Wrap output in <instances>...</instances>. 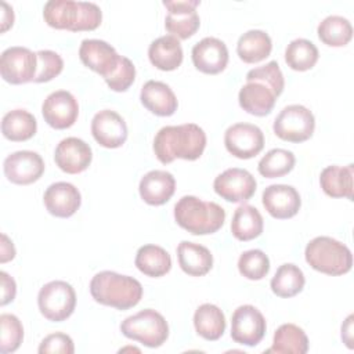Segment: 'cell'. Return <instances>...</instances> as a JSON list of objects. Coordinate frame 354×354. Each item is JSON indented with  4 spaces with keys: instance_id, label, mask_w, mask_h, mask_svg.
<instances>
[{
    "instance_id": "5bb4252c",
    "label": "cell",
    "mask_w": 354,
    "mask_h": 354,
    "mask_svg": "<svg viewBox=\"0 0 354 354\" xmlns=\"http://www.w3.org/2000/svg\"><path fill=\"white\" fill-rule=\"evenodd\" d=\"M80 61L106 80L119 68L122 55L106 41L100 39H84L79 47Z\"/></svg>"
},
{
    "instance_id": "7dc6e473",
    "label": "cell",
    "mask_w": 354,
    "mask_h": 354,
    "mask_svg": "<svg viewBox=\"0 0 354 354\" xmlns=\"http://www.w3.org/2000/svg\"><path fill=\"white\" fill-rule=\"evenodd\" d=\"M353 315H348L346 322L342 325V339L347 344L348 348H353Z\"/></svg>"
},
{
    "instance_id": "d6986e66",
    "label": "cell",
    "mask_w": 354,
    "mask_h": 354,
    "mask_svg": "<svg viewBox=\"0 0 354 354\" xmlns=\"http://www.w3.org/2000/svg\"><path fill=\"white\" fill-rule=\"evenodd\" d=\"M93 159L90 145L77 138L66 137L59 141L54 152V160L57 166L68 174H79L84 171Z\"/></svg>"
},
{
    "instance_id": "74e56055",
    "label": "cell",
    "mask_w": 354,
    "mask_h": 354,
    "mask_svg": "<svg viewBox=\"0 0 354 354\" xmlns=\"http://www.w3.org/2000/svg\"><path fill=\"white\" fill-rule=\"evenodd\" d=\"M238 270L241 275H243L248 279H263L270 271V259L260 249L246 250L239 256Z\"/></svg>"
},
{
    "instance_id": "bcb514c9",
    "label": "cell",
    "mask_w": 354,
    "mask_h": 354,
    "mask_svg": "<svg viewBox=\"0 0 354 354\" xmlns=\"http://www.w3.org/2000/svg\"><path fill=\"white\" fill-rule=\"evenodd\" d=\"M1 7H3V12H1V33H4L14 24V11H12V7H10L6 1L1 3Z\"/></svg>"
},
{
    "instance_id": "836d02e7",
    "label": "cell",
    "mask_w": 354,
    "mask_h": 354,
    "mask_svg": "<svg viewBox=\"0 0 354 354\" xmlns=\"http://www.w3.org/2000/svg\"><path fill=\"white\" fill-rule=\"evenodd\" d=\"M304 283L306 278L303 271L292 263H285L278 267L270 286L274 295L279 297H293L303 290Z\"/></svg>"
},
{
    "instance_id": "7c38bea8",
    "label": "cell",
    "mask_w": 354,
    "mask_h": 354,
    "mask_svg": "<svg viewBox=\"0 0 354 354\" xmlns=\"http://www.w3.org/2000/svg\"><path fill=\"white\" fill-rule=\"evenodd\" d=\"M199 4V0L163 1V6L169 11L165 19L167 32L178 40H185L194 36L201 25V19L196 12V7Z\"/></svg>"
},
{
    "instance_id": "9c48e42d",
    "label": "cell",
    "mask_w": 354,
    "mask_h": 354,
    "mask_svg": "<svg viewBox=\"0 0 354 354\" xmlns=\"http://www.w3.org/2000/svg\"><path fill=\"white\" fill-rule=\"evenodd\" d=\"M37 72V55L26 47L14 46L1 53L0 75L11 84L33 82Z\"/></svg>"
},
{
    "instance_id": "277c9868",
    "label": "cell",
    "mask_w": 354,
    "mask_h": 354,
    "mask_svg": "<svg viewBox=\"0 0 354 354\" xmlns=\"http://www.w3.org/2000/svg\"><path fill=\"white\" fill-rule=\"evenodd\" d=\"M177 224L192 235L217 232L225 221V210L216 202H206L192 195H185L174 205Z\"/></svg>"
},
{
    "instance_id": "d590c367",
    "label": "cell",
    "mask_w": 354,
    "mask_h": 354,
    "mask_svg": "<svg viewBox=\"0 0 354 354\" xmlns=\"http://www.w3.org/2000/svg\"><path fill=\"white\" fill-rule=\"evenodd\" d=\"M317 46L307 39L292 40L285 50V62L293 71L304 72L311 69L318 61Z\"/></svg>"
},
{
    "instance_id": "5b68a950",
    "label": "cell",
    "mask_w": 354,
    "mask_h": 354,
    "mask_svg": "<svg viewBox=\"0 0 354 354\" xmlns=\"http://www.w3.org/2000/svg\"><path fill=\"white\" fill-rule=\"evenodd\" d=\"M304 257L311 268L326 275H343L353 267L350 249L330 236L311 239L306 246Z\"/></svg>"
},
{
    "instance_id": "484cf974",
    "label": "cell",
    "mask_w": 354,
    "mask_h": 354,
    "mask_svg": "<svg viewBox=\"0 0 354 354\" xmlns=\"http://www.w3.org/2000/svg\"><path fill=\"white\" fill-rule=\"evenodd\" d=\"M353 163L347 166H326L319 174V185L328 196L347 198L353 201Z\"/></svg>"
},
{
    "instance_id": "1f68e13d",
    "label": "cell",
    "mask_w": 354,
    "mask_h": 354,
    "mask_svg": "<svg viewBox=\"0 0 354 354\" xmlns=\"http://www.w3.org/2000/svg\"><path fill=\"white\" fill-rule=\"evenodd\" d=\"M194 326L196 333L205 340H218L225 330V317L220 307L205 303L194 314Z\"/></svg>"
},
{
    "instance_id": "7bdbcfd3",
    "label": "cell",
    "mask_w": 354,
    "mask_h": 354,
    "mask_svg": "<svg viewBox=\"0 0 354 354\" xmlns=\"http://www.w3.org/2000/svg\"><path fill=\"white\" fill-rule=\"evenodd\" d=\"M37 351L40 354H53V353H62V354H73L75 353V344L73 340L71 339V336H68L66 333L62 332H55V333H50L47 335Z\"/></svg>"
},
{
    "instance_id": "44dd1931",
    "label": "cell",
    "mask_w": 354,
    "mask_h": 354,
    "mask_svg": "<svg viewBox=\"0 0 354 354\" xmlns=\"http://www.w3.org/2000/svg\"><path fill=\"white\" fill-rule=\"evenodd\" d=\"M43 202L47 212L55 217L68 218L73 216L82 205V195L79 189L66 181L51 184L44 195Z\"/></svg>"
},
{
    "instance_id": "ac0fdd59",
    "label": "cell",
    "mask_w": 354,
    "mask_h": 354,
    "mask_svg": "<svg viewBox=\"0 0 354 354\" xmlns=\"http://www.w3.org/2000/svg\"><path fill=\"white\" fill-rule=\"evenodd\" d=\"M261 202L268 214L278 220L296 216L301 206V199L297 189L286 184L268 185L263 191Z\"/></svg>"
},
{
    "instance_id": "7a4b0ae2",
    "label": "cell",
    "mask_w": 354,
    "mask_h": 354,
    "mask_svg": "<svg viewBox=\"0 0 354 354\" xmlns=\"http://www.w3.org/2000/svg\"><path fill=\"white\" fill-rule=\"evenodd\" d=\"M43 18L54 29L83 32L94 30L101 25L102 11L90 1L50 0L43 7Z\"/></svg>"
},
{
    "instance_id": "9a60e30c",
    "label": "cell",
    "mask_w": 354,
    "mask_h": 354,
    "mask_svg": "<svg viewBox=\"0 0 354 354\" xmlns=\"http://www.w3.org/2000/svg\"><path fill=\"white\" fill-rule=\"evenodd\" d=\"M41 113L48 126L64 130L75 124L79 115L77 100L66 90L48 94L41 105Z\"/></svg>"
},
{
    "instance_id": "8992f818",
    "label": "cell",
    "mask_w": 354,
    "mask_h": 354,
    "mask_svg": "<svg viewBox=\"0 0 354 354\" xmlns=\"http://www.w3.org/2000/svg\"><path fill=\"white\" fill-rule=\"evenodd\" d=\"M120 332L129 339L155 348L160 347L167 340L169 325L160 313L145 308L122 321Z\"/></svg>"
},
{
    "instance_id": "ffe728a7",
    "label": "cell",
    "mask_w": 354,
    "mask_h": 354,
    "mask_svg": "<svg viewBox=\"0 0 354 354\" xmlns=\"http://www.w3.org/2000/svg\"><path fill=\"white\" fill-rule=\"evenodd\" d=\"M191 55L194 66L206 75H217L228 64L227 46L217 37H203L192 47Z\"/></svg>"
},
{
    "instance_id": "e575fe53",
    "label": "cell",
    "mask_w": 354,
    "mask_h": 354,
    "mask_svg": "<svg viewBox=\"0 0 354 354\" xmlns=\"http://www.w3.org/2000/svg\"><path fill=\"white\" fill-rule=\"evenodd\" d=\"M317 33L324 44L343 47L348 44L353 37V26L350 21L342 15H329L319 22Z\"/></svg>"
},
{
    "instance_id": "f35d334b",
    "label": "cell",
    "mask_w": 354,
    "mask_h": 354,
    "mask_svg": "<svg viewBox=\"0 0 354 354\" xmlns=\"http://www.w3.org/2000/svg\"><path fill=\"white\" fill-rule=\"evenodd\" d=\"M0 351L1 354L14 353L24 340V326L19 318L14 314L0 315Z\"/></svg>"
},
{
    "instance_id": "4fadbf2b",
    "label": "cell",
    "mask_w": 354,
    "mask_h": 354,
    "mask_svg": "<svg viewBox=\"0 0 354 354\" xmlns=\"http://www.w3.org/2000/svg\"><path fill=\"white\" fill-rule=\"evenodd\" d=\"M257 183L245 169L231 167L214 178L213 188L218 196L227 202L241 203L249 201L256 192Z\"/></svg>"
},
{
    "instance_id": "52a82bcc",
    "label": "cell",
    "mask_w": 354,
    "mask_h": 354,
    "mask_svg": "<svg viewBox=\"0 0 354 354\" xmlns=\"http://www.w3.org/2000/svg\"><path fill=\"white\" fill-rule=\"evenodd\" d=\"M37 306L46 319L53 322L65 321L76 307L75 289L65 281H51L40 288Z\"/></svg>"
},
{
    "instance_id": "e0dca14e",
    "label": "cell",
    "mask_w": 354,
    "mask_h": 354,
    "mask_svg": "<svg viewBox=\"0 0 354 354\" xmlns=\"http://www.w3.org/2000/svg\"><path fill=\"white\" fill-rule=\"evenodd\" d=\"M91 134L104 148H119L127 140V124L115 111L102 109L91 120Z\"/></svg>"
},
{
    "instance_id": "ba28073f",
    "label": "cell",
    "mask_w": 354,
    "mask_h": 354,
    "mask_svg": "<svg viewBox=\"0 0 354 354\" xmlns=\"http://www.w3.org/2000/svg\"><path fill=\"white\" fill-rule=\"evenodd\" d=\"M274 133L278 138L289 142L307 141L315 129L313 112L299 104L285 106L274 120Z\"/></svg>"
},
{
    "instance_id": "4dcf8cb0",
    "label": "cell",
    "mask_w": 354,
    "mask_h": 354,
    "mask_svg": "<svg viewBox=\"0 0 354 354\" xmlns=\"http://www.w3.org/2000/svg\"><path fill=\"white\" fill-rule=\"evenodd\" d=\"M134 264L144 275L159 278L170 271L171 257L163 248L149 243L137 250Z\"/></svg>"
},
{
    "instance_id": "3957f363",
    "label": "cell",
    "mask_w": 354,
    "mask_h": 354,
    "mask_svg": "<svg viewBox=\"0 0 354 354\" xmlns=\"http://www.w3.org/2000/svg\"><path fill=\"white\" fill-rule=\"evenodd\" d=\"M90 293L93 299L118 310H129L137 306L142 297L141 283L129 275L115 271H101L90 281Z\"/></svg>"
},
{
    "instance_id": "60d3db41",
    "label": "cell",
    "mask_w": 354,
    "mask_h": 354,
    "mask_svg": "<svg viewBox=\"0 0 354 354\" xmlns=\"http://www.w3.org/2000/svg\"><path fill=\"white\" fill-rule=\"evenodd\" d=\"M249 80H260V82L267 83L274 90L277 97H279L282 94L283 87H285V79H283L282 71L277 61H270L268 64H266L263 66L250 69L246 73V82H249Z\"/></svg>"
},
{
    "instance_id": "83f0119b",
    "label": "cell",
    "mask_w": 354,
    "mask_h": 354,
    "mask_svg": "<svg viewBox=\"0 0 354 354\" xmlns=\"http://www.w3.org/2000/svg\"><path fill=\"white\" fill-rule=\"evenodd\" d=\"M271 37L260 29L245 32L236 43V54L246 64H256L266 59L271 54Z\"/></svg>"
},
{
    "instance_id": "2e32d148",
    "label": "cell",
    "mask_w": 354,
    "mask_h": 354,
    "mask_svg": "<svg viewBox=\"0 0 354 354\" xmlns=\"http://www.w3.org/2000/svg\"><path fill=\"white\" fill-rule=\"evenodd\" d=\"M3 170L7 180L12 184L28 185L43 176L44 160L37 152L17 151L4 159Z\"/></svg>"
},
{
    "instance_id": "8fae6325",
    "label": "cell",
    "mask_w": 354,
    "mask_h": 354,
    "mask_svg": "<svg viewBox=\"0 0 354 354\" xmlns=\"http://www.w3.org/2000/svg\"><path fill=\"white\" fill-rule=\"evenodd\" d=\"M224 145L238 159H250L259 155L264 147L261 129L252 123H235L225 130Z\"/></svg>"
},
{
    "instance_id": "4316f807",
    "label": "cell",
    "mask_w": 354,
    "mask_h": 354,
    "mask_svg": "<svg viewBox=\"0 0 354 354\" xmlns=\"http://www.w3.org/2000/svg\"><path fill=\"white\" fill-rule=\"evenodd\" d=\"M183 47L180 40L171 35L155 39L148 47L151 64L160 71H174L183 62Z\"/></svg>"
},
{
    "instance_id": "d4e9b609",
    "label": "cell",
    "mask_w": 354,
    "mask_h": 354,
    "mask_svg": "<svg viewBox=\"0 0 354 354\" xmlns=\"http://www.w3.org/2000/svg\"><path fill=\"white\" fill-rule=\"evenodd\" d=\"M177 259L181 270L191 277L206 275L213 267V254L199 243L181 241L177 246Z\"/></svg>"
},
{
    "instance_id": "8d00e7d4",
    "label": "cell",
    "mask_w": 354,
    "mask_h": 354,
    "mask_svg": "<svg viewBox=\"0 0 354 354\" xmlns=\"http://www.w3.org/2000/svg\"><path fill=\"white\" fill-rule=\"evenodd\" d=\"M296 158L292 151L274 148L270 149L259 162L257 170L266 178H277L282 177L292 171L295 167Z\"/></svg>"
},
{
    "instance_id": "f1b7e54d",
    "label": "cell",
    "mask_w": 354,
    "mask_h": 354,
    "mask_svg": "<svg viewBox=\"0 0 354 354\" xmlns=\"http://www.w3.org/2000/svg\"><path fill=\"white\" fill-rule=\"evenodd\" d=\"M308 351V337L304 330L295 324L281 325L272 339V346L264 353L275 354H306Z\"/></svg>"
},
{
    "instance_id": "f6af8a7d",
    "label": "cell",
    "mask_w": 354,
    "mask_h": 354,
    "mask_svg": "<svg viewBox=\"0 0 354 354\" xmlns=\"http://www.w3.org/2000/svg\"><path fill=\"white\" fill-rule=\"evenodd\" d=\"M15 257V248L12 241L6 235L1 234V245H0V263H7Z\"/></svg>"
},
{
    "instance_id": "b9f144b4",
    "label": "cell",
    "mask_w": 354,
    "mask_h": 354,
    "mask_svg": "<svg viewBox=\"0 0 354 354\" xmlns=\"http://www.w3.org/2000/svg\"><path fill=\"white\" fill-rule=\"evenodd\" d=\"M136 79V66L134 64L124 55H122V61L115 73L105 80L108 87L113 91H126Z\"/></svg>"
},
{
    "instance_id": "6da1fadb",
    "label": "cell",
    "mask_w": 354,
    "mask_h": 354,
    "mask_svg": "<svg viewBox=\"0 0 354 354\" xmlns=\"http://www.w3.org/2000/svg\"><path fill=\"white\" fill-rule=\"evenodd\" d=\"M206 147V134L195 123L162 127L153 138V152L163 165L171 163L176 158L196 160Z\"/></svg>"
},
{
    "instance_id": "ee69618b",
    "label": "cell",
    "mask_w": 354,
    "mask_h": 354,
    "mask_svg": "<svg viewBox=\"0 0 354 354\" xmlns=\"http://www.w3.org/2000/svg\"><path fill=\"white\" fill-rule=\"evenodd\" d=\"M0 279H1V300L0 304L6 306L11 303L15 299L17 295V285L12 277H10L6 271L0 272Z\"/></svg>"
},
{
    "instance_id": "30bf717a",
    "label": "cell",
    "mask_w": 354,
    "mask_h": 354,
    "mask_svg": "<svg viewBox=\"0 0 354 354\" xmlns=\"http://www.w3.org/2000/svg\"><path fill=\"white\" fill-rule=\"evenodd\" d=\"M266 329V318L254 306L243 304L232 313L231 337L235 343L254 347L263 340Z\"/></svg>"
},
{
    "instance_id": "603a6c76",
    "label": "cell",
    "mask_w": 354,
    "mask_h": 354,
    "mask_svg": "<svg viewBox=\"0 0 354 354\" xmlns=\"http://www.w3.org/2000/svg\"><path fill=\"white\" fill-rule=\"evenodd\" d=\"M141 199L151 206L166 203L176 191V180L166 170H151L140 181L138 185Z\"/></svg>"
},
{
    "instance_id": "ab89813d",
    "label": "cell",
    "mask_w": 354,
    "mask_h": 354,
    "mask_svg": "<svg viewBox=\"0 0 354 354\" xmlns=\"http://www.w3.org/2000/svg\"><path fill=\"white\" fill-rule=\"evenodd\" d=\"M37 55V72L33 79L35 83H44L53 80L64 69V61L59 54L51 50H40Z\"/></svg>"
},
{
    "instance_id": "7402d4cb",
    "label": "cell",
    "mask_w": 354,
    "mask_h": 354,
    "mask_svg": "<svg viewBox=\"0 0 354 354\" xmlns=\"http://www.w3.org/2000/svg\"><path fill=\"white\" fill-rule=\"evenodd\" d=\"M277 94L264 82L249 80L241 87L238 94L239 105L243 111L254 116L268 115L275 105Z\"/></svg>"
},
{
    "instance_id": "cb8c5ba5",
    "label": "cell",
    "mask_w": 354,
    "mask_h": 354,
    "mask_svg": "<svg viewBox=\"0 0 354 354\" xmlns=\"http://www.w3.org/2000/svg\"><path fill=\"white\" fill-rule=\"evenodd\" d=\"M140 100L149 112L158 116H171L178 106L173 90L159 80H148L141 88Z\"/></svg>"
},
{
    "instance_id": "d6a6232c",
    "label": "cell",
    "mask_w": 354,
    "mask_h": 354,
    "mask_svg": "<svg viewBox=\"0 0 354 354\" xmlns=\"http://www.w3.org/2000/svg\"><path fill=\"white\" fill-rule=\"evenodd\" d=\"M36 118L25 109H12L1 119V133L10 141H26L36 134Z\"/></svg>"
},
{
    "instance_id": "f546056e",
    "label": "cell",
    "mask_w": 354,
    "mask_h": 354,
    "mask_svg": "<svg viewBox=\"0 0 354 354\" xmlns=\"http://www.w3.org/2000/svg\"><path fill=\"white\" fill-rule=\"evenodd\" d=\"M263 217L254 206L243 203L235 209L231 221V232L238 241H252L263 232Z\"/></svg>"
}]
</instances>
